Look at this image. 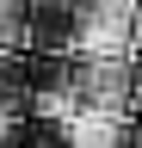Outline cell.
<instances>
[{
  "label": "cell",
  "mask_w": 142,
  "mask_h": 148,
  "mask_svg": "<svg viewBox=\"0 0 142 148\" xmlns=\"http://www.w3.org/2000/svg\"><path fill=\"white\" fill-rule=\"evenodd\" d=\"M136 12H142V0H74L68 49H80V56H136Z\"/></svg>",
  "instance_id": "6da1fadb"
},
{
  "label": "cell",
  "mask_w": 142,
  "mask_h": 148,
  "mask_svg": "<svg viewBox=\"0 0 142 148\" xmlns=\"http://www.w3.org/2000/svg\"><path fill=\"white\" fill-rule=\"evenodd\" d=\"M68 80H74L80 105L130 111V92H136V56H74V62H68Z\"/></svg>",
  "instance_id": "7a4b0ae2"
},
{
  "label": "cell",
  "mask_w": 142,
  "mask_h": 148,
  "mask_svg": "<svg viewBox=\"0 0 142 148\" xmlns=\"http://www.w3.org/2000/svg\"><path fill=\"white\" fill-rule=\"evenodd\" d=\"M68 148H130V111H99V105H80L74 117L62 123Z\"/></svg>",
  "instance_id": "3957f363"
},
{
  "label": "cell",
  "mask_w": 142,
  "mask_h": 148,
  "mask_svg": "<svg viewBox=\"0 0 142 148\" xmlns=\"http://www.w3.org/2000/svg\"><path fill=\"white\" fill-rule=\"evenodd\" d=\"M31 43V6L25 0H0V56H19Z\"/></svg>",
  "instance_id": "277c9868"
},
{
  "label": "cell",
  "mask_w": 142,
  "mask_h": 148,
  "mask_svg": "<svg viewBox=\"0 0 142 148\" xmlns=\"http://www.w3.org/2000/svg\"><path fill=\"white\" fill-rule=\"evenodd\" d=\"M0 148H12V111H0Z\"/></svg>",
  "instance_id": "5b68a950"
},
{
  "label": "cell",
  "mask_w": 142,
  "mask_h": 148,
  "mask_svg": "<svg viewBox=\"0 0 142 148\" xmlns=\"http://www.w3.org/2000/svg\"><path fill=\"white\" fill-rule=\"evenodd\" d=\"M130 111H136V117H142V74H136V92H130Z\"/></svg>",
  "instance_id": "8992f818"
},
{
  "label": "cell",
  "mask_w": 142,
  "mask_h": 148,
  "mask_svg": "<svg viewBox=\"0 0 142 148\" xmlns=\"http://www.w3.org/2000/svg\"><path fill=\"white\" fill-rule=\"evenodd\" d=\"M136 148H142V142H136Z\"/></svg>",
  "instance_id": "52a82bcc"
}]
</instances>
